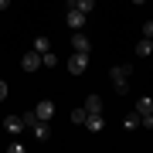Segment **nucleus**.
I'll list each match as a JSON object with an SVG mask.
<instances>
[{
  "label": "nucleus",
  "instance_id": "nucleus-19",
  "mask_svg": "<svg viewBox=\"0 0 153 153\" xmlns=\"http://www.w3.org/2000/svg\"><path fill=\"white\" fill-rule=\"evenodd\" d=\"M140 38H153V21H146V24L140 27Z\"/></svg>",
  "mask_w": 153,
  "mask_h": 153
},
{
  "label": "nucleus",
  "instance_id": "nucleus-23",
  "mask_svg": "<svg viewBox=\"0 0 153 153\" xmlns=\"http://www.w3.org/2000/svg\"><path fill=\"white\" fill-rule=\"evenodd\" d=\"M75 4H78V0H65V7H75Z\"/></svg>",
  "mask_w": 153,
  "mask_h": 153
},
{
  "label": "nucleus",
  "instance_id": "nucleus-24",
  "mask_svg": "<svg viewBox=\"0 0 153 153\" xmlns=\"http://www.w3.org/2000/svg\"><path fill=\"white\" fill-rule=\"evenodd\" d=\"M133 4H136V7H143V4H146V0H133Z\"/></svg>",
  "mask_w": 153,
  "mask_h": 153
},
{
  "label": "nucleus",
  "instance_id": "nucleus-2",
  "mask_svg": "<svg viewBox=\"0 0 153 153\" xmlns=\"http://www.w3.org/2000/svg\"><path fill=\"white\" fill-rule=\"evenodd\" d=\"M65 65H68L71 75H82V71L88 68V55H85V51H71V58L65 61Z\"/></svg>",
  "mask_w": 153,
  "mask_h": 153
},
{
  "label": "nucleus",
  "instance_id": "nucleus-10",
  "mask_svg": "<svg viewBox=\"0 0 153 153\" xmlns=\"http://www.w3.org/2000/svg\"><path fill=\"white\" fill-rule=\"evenodd\" d=\"M153 55V38H140L136 41V58H150Z\"/></svg>",
  "mask_w": 153,
  "mask_h": 153
},
{
  "label": "nucleus",
  "instance_id": "nucleus-8",
  "mask_svg": "<svg viewBox=\"0 0 153 153\" xmlns=\"http://www.w3.org/2000/svg\"><path fill=\"white\" fill-rule=\"evenodd\" d=\"M82 126H85L88 133H102V129H105V119H102V112H88Z\"/></svg>",
  "mask_w": 153,
  "mask_h": 153
},
{
  "label": "nucleus",
  "instance_id": "nucleus-1",
  "mask_svg": "<svg viewBox=\"0 0 153 153\" xmlns=\"http://www.w3.org/2000/svg\"><path fill=\"white\" fill-rule=\"evenodd\" d=\"M109 78H112V92H116V95H126V92H129V78H133V65H129V61L112 65Z\"/></svg>",
  "mask_w": 153,
  "mask_h": 153
},
{
  "label": "nucleus",
  "instance_id": "nucleus-18",
  "mask_svg": "<svg viewBox=\"0 0 153 153\" xmlns=\"http://www.w3.org/2000/svg\"><path fill=\"white\" fill-rule=\"evenodd\" d=\"M7 153H24V143H21V140H17V136H14L10 143H7Z\"/></svg>",
  "mask_w": 153,
  "mask_h": 153
},
{
  "label": "nucleus",
  "instance_id": "nucleus-4",
  "mask_svg": "<svg viewBox=\"0 0 153 153\" xmlns=\"http://www.w3.org/2000/svg\"><path fill=\"white\" fill-rule=\"evenodd\" d=\"M31 133H34V140H51V119H34L31 123Z\"/></svg>",
  "mask_w": 153,
  "mask_h": 153
},
{
  "label": "nucleus",
  "instance_id": "nucleus-11",
  "mask_svg": "<svg viewBox=\"0 0 153 153\" xmlns=\"http://www.w3.org/2000/svg\"><path fill=\"white\" fill-rule=\"evenodd\" d=\"M82 105H85V112H102V95H95V92H92V95H85V102H82Z\"/></svg>",
  "mask_w": 153,
  "mask_h": 153
},
{
  "label": "nucleus",
  "instance_id": "nucleus-15",
  "mask_svg": "<svg viewBox=\"0 0 153 153\" xmlns=\"http://www.w3.org/2000/svg\"><path fill=\"white\" fill-rule=\"evenodd\" d=\"M55 65H58L55 51H44V55H41V68H55Z\"/></svg>",
  "mask_w": 153,
  "mask_h": 153
},
{
  "label": "nucleus",
  "instance_id": "nucleus-3",
  "mask_svg": "<svg viewBox=\"0 0 153 153\" xmlns=\"http://www.w3.org/2000/svg\"><path fill=\"white\" fill-rule=\"evenodd\" d=\"M85 21H88V14H82L78 7H68V14H65V24L71 31H85Z\"/></svg>",
  "mask_w": 153,
  "mask_h": 153
},
{
  "label": "nucleus",
  "instance_id": "nucleus-6",
  "mask_svg": "<svg viewBox=\"0 0 153 153\" xmlns=\"http://www.w3.org/2000/svg\"><path fill=\"white\" fill-rule=\"evenodd\" d=\"M21 68L27 71V75H31V71H38V68H41V51H34V48H31L27 55L21 58Z\"/></svg>",
  "mask_w": 153,
  "mask_h": 153
},
{
  "label": "nucleus",
  "instance_id": "nucleus-7",
  "mask_svg": "<svg viewBox=\"0 0 153 153\" xmlns=\"http://www.w3.org/2000/svg\"><path fill=\"white\" fill-rule=\"evenodd\" d=\"M71 51H85V55L92 51V41H88L85 31H75V34H71Z\"/></svg>",
  "mask_w": 153,
  "mask_h": 153
},
{
  "label": "nucleus",
  "instance_id": "nucleus-21",
  "mask_svg": "<svg viewBox=\"0 0 153 153\" xmlns=\"http://www.w3.org/2000/svg\"><path fill=\"white\" fill-rule=\"evenodd\" d=\"M4 99H7V82L0 78V102H4Z\"/></svg>",
  "mask_w": 153,
  "mask_h": 153
},
{
  "label": "nucleus",
  "instance_id": "nucleus-9",
  "mask_svg": "<svg viewBox=\"0 0 153 153\" xmlns=\"http://www.w3.org/2000/svg\"><path fill=\"white\" fill-rule=\"evenodd\" d=\"M34 116H38V119H51V116H55V102H51V99H41V102L34 105Z\"/></svg>",
  "mask_w": 153,
  "mask_h": 153
},
{
  "label": "nucleus",
  "instance_id": "nucleus-14",
  "mask_svg": "<svg viewBox=\"0 0 153 153\" xmlns=\"http://www.w3.org/2000/svg\"><path fill=\"white\" fill-rule=\"evenodd\" d=\"M34 51H41V55H44V51H51V41L44 38V34H38V38H34Z\"/></svg>",
  "mask_w": 153,
  "mask_h": 153
},
{
  "label": "nucleus",
  "instance_id": "nucleus-12",
  "mask_svg": "<svg viewBox=\"0 0 153 153\" xmlns=\"http://www.w3.org/2000/svg\"><path fill=\"white\" fill-rule=\"evenodd\" d=\"M136 112H140V116H153V99H150V95H140V99H136Z\"/></svg>",
  "mask_w": 153,
  "mask_h": 153
},
{
  "label": "nucleus",
  "instance_id": "nucleus-16",
  "mask_svg": "<svg viewBox=\"0 0 153 153\" xmlns=\"http://www.w3.org/2000/svg\"><path fill=\"white\" fill-rule=\"evenodd\" d=\"M136 126H140V112H133V116L123 119V129H136Z\"/></svg>",
  "mask_w": 153,
  "mask_h": 153
},
{
  "label": "nucleus",
  "instance_id": "nucleus-13",
  "mask_svg": "<svg viewBox=\"0 0 153 153\" xmlns=\"http://www.w3.org/2000/svg\"><path fill=\"white\" fill-rule=\"evenodd\" d=\"M85 116H88V112H85V105H78V109H71V116H68V119L75 123V126H82V123H85Z\"/></svg>",
  "mask_w": 153,
  "mask_h": 153
},
{
  "label": "nucleus",
  "instance_id": "nucleus-5",
  "mask_svg": "<svg viewBox=\"0 0 153 153\" xmlns=\"http://www.w3.org/2000/svg\"><path fill=\"white\" fill-rule=\"evenodd\" d=\"M4 129H7V136H21L27 126H24V116H7L4 119Z\"/></svg>",
  "mask_w": 153,
  "mask_h": 153
},
{
  "label": "nucleus",
  "instance_id": "nucleus-17",
  "mask_svg": "<svg viewBox=\"0 0 153 153\" xmlns=\"http://www.w3.org/2000/svg\"><path fill=\"white\" fill-rule=\"evenodd\" d=\"M75 7H78V10H82V14H92V10H95V0H78Z\"/></svg>",
  "mask_w": 153,
  "mask_h": 153
},
{
  "label": "nucleus",
  "instance_id": "nucleus-20",
  "mask_svg": "<svg viewBox=\"0 0 153 153\" xmlns=\"http://www.w3.org/2000/svg\"><path fill=\"white\" fill-rule=\"evenodd\" d=\"M140 126H146V129H153V116H140Z\"/></svg>",
  "mask_w": 153,
  "mask_h": 153
},
{
  "label": "nucleus",
  "instance_id": "nucleus-22",
  "mask_svg": "<svg viewBox=\"0 0 153 153\" xmlns=\"http://www.w3.org/2000/svg\"><path fill=\"white\" fill-rule=\"evenodd\" d=\"M7 7H10V0H0V10H7Z\"/></svg>",
  "mask_w": 153,
  "mask_h": 153
}]
</instances>
